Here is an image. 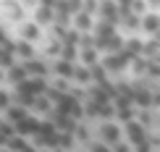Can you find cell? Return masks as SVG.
Returning <instances> with one entry per match:
<instances>
[{"label": "cell", "instance_id": "obj_1", "mask_svg": "<svg viewBox=\"0 0 160 152\" xmlns=\"http://www.w3.org/2000/svg\"><path fill=\"white\" fill-rule=\"evenodd\" d=\"M121 131H123V136H126V139H129V144H131V147L147 139V126H142V123H139L137 118L126 121L123 126H121Z\"/></svg>", "mask_w": 160, "mask_h": 152}, {"label": "cell", "instance_id": "obj_2", "mask_svg": "<svg viewBox=\"0 0 160 152\" xmlns=\"http://www.w3.org/2000/svg\"><path fill=\"white\" fill-rule=\"evenodd\" d=\"M121 139H123V131H121V126H118L116 121H105L102 126H100V142L102 144L113 147V144H118Z\"/></svg>", "mask_w": 160, "mask_h": 152}, {"label": "cell", "instance_id": "obj_3", "mask_svg": "<svg viewBox=\"0 0 160 152\" xmlns=\"http://www.w3.org/2000/svg\"><path fill=\"white\" fill-rule=\"evenodd\" d=\"M129 63H131V58H129V55H126V52L121 50V52H110V55L105 58V61L100 63V66H102L105 71H110V74H121V71H123Z\"/></svg>", "mask_w": 160, "mask_h": 152}, {"label": "cell", "instance_id": "obj_4", "mask_svg": "<svg viewBox=\"0 0 160 152\" xmlns=\"http://www.w3.org/2000/svg\"><path fill=\"white\" fill-rule=\"evenodd\" d=\"M39 118H32V115H26L24 121H18L16 126H13V131H16V136H21V139H32V136L39 131Z\"/></svg>", "mask_w": 160, "mask_h": 152}, {"label": "cell", "instance_id": "obj_5", "mask_svg": "<svg viewBox=\"0 0 160 152\" xmlns=\"http://www.w3.org/2000/svg\"><path fill=\"white\" fill-rule=\"evenodd\" d=\"M71 29L79 32V34H89L92 29H95V16H89V13H84V11H79L71 16Z\"/></svg>", "mask_w": 160, "mask_h": 152}, {"label": "cell", "instance_id": "obj_6", "mask_svg": "<svg viewBox=\"0 0 160 152\" xmlns=\"http://www.w3.org/2000/svg\"><path fill=\"white\" fill-rule=\"evenodd\" d=\"M21 66H24V71H26V76H29V79H48V74H50L48 63H45V61H39V58L24 61Z\"/></svg>", "mask_w": 160, "mask_h": 152}, {"label": "cell", "instance_id": "obj_7", "mask_svg": "<svg viewBox=\"0 0 160 152\" xmlns=\"http://www.w3.org/2000/svg\"><path fill=\"white\" fill-rule=\"evenodd\" d=\"M97 16H100V21H110V24H118V18H121L113 0H102L97 5Z\"/></svg>", "mask_w": 160, "mask_h": 152}, {"label": "cell", "instance_id": "obj_8", "mask_svg": "<svg viewBox=\"0 0 160 152\" xmlns=\"http://www.w3.org/2000/svg\"><path fill=\"white\" fill-rule=\"evenodd\" d=\"M74 68H76V63H68V61H61V58H58V61L52 63V76H58V79H68V81H71Z\"/></svg>", "mask_w": 160, "mask_h": 152}, {"label": "cell", "instance_id": "obj_9", "mask_svg": "<svg viewBox=\"0 0 160 152\" xmlns=\"http://www.w3.org/2000/svg\"><path fill=\"white\" fill-rule=\"evenodd\" d=\"M39 37H42V29L34 24V21H26V24H21V39L24 42H39Z\"/></svg>", "mask_w": 160, "mask_h": 152}, {"label": "cell", "instance_id": "obj_10", "mask_svg": "<svg viewBox=\"0 0 160 152\" xmlns=\"http://www.w3.org/2000/svg\"><path fill=\"white\" fill-rule=\"evenodd\" d=\"M13 55H18L21 61H32V58H34V45L18 39V42H13Z\"/></svg>", "mask_w": 160, "mask_h": 152}, {"label": "cell", "instance_id": "obj_11", "mask_svg": "<svg viewBox=\"0 0 160 152\" xmlns=\"http://www.w3.org/2000/svg\"><path fill=\"white\" fill-rule=\"evenodd\" d=\"M29 115V110L21 108V105H11L8 110H5V123H11V126H16L18 121H24V118Z\"/></svg>", "mask_w": 160, "mask_h": 152}, {"label": "cell", "instance_id": "obj_12", "mask_svg": "<svg viewBox=\"0 0 160 152\" xmlns=\"http://www.w3.org/2000/svg\"><path fill=\"white\" fill-rule=\"evenodd\" d=\"M95 63H100V52L95 50V47H82L79 50V66H95Z\"/></svg>", "mask_w": 160, "mask_h": 152}, {"label": "cell", "instance_id": "obj_13", "mask_svg": "<svg viewBox=\"0 0 160 152\" xmlns=\"http://www.w3.org/2000/svg\"><path fill=\"white\" fill-rule=\"evenodd\" d=\"M95 39H108L116 34V24H110V21H95Z\"/></svg>", "mask_w": 160, "mask_h": 152}, {"label": "cell", "instance_id": "obj_14", "mask_svg": "<svg viewBox=\"0 0 160 152\" xmlns=\"http://www.w3.org/2000/svg\"><path fill=\"white\" fill-rule=\"evenodd\" d=\"M158 26H160V18H158V13H144V16L139 18V29L150 32V34H158Z\"/></svg>", "mask_w": 160, "mask_h": 152}, {"label": "cell", "instance_id": "obj_15", "mask_svg": "<svg viewBox=\"0 0 160 152\" xmlns=\"http://www.w3.org/2000/svg\"><path fill=\"white\" fill-rule=\"evenodd\" d=\"M29 110H32V113H39V115H48L50 110H52V102H50L45 95H37L34 100H32V108H29Z\"/></svg>", "mask_w": 160, "mask_h": 152}, {"label": "cell", "instance_id": "obj_16", "mask_svg": "<svg viewBox=\"0 0 160 152\" xmlns=\"http://www.w3.org/2000/svg\"><path fill=\"white\" fill-rule=\"evenodd\" d=\"M32 21H34L39 29H42V26H50V24H52V11L37 5V8H34V18H32Z\"/></svg>", "mask_w": 160, "mask_h": 152}, {"label": "cell", "instance_id": "obj_17", "mask_svg": "<svg viewBox=\"0 0 160 152\" xmlns=\"http://www.w3.org/2000/svg\"><path fill=\"white\" fill-rule=\"evenodd\" d=\"M5 79H8V84H13V87H16V84H21L24 79H29V76H26L24 66H11V68L5 71Z\"/></svg>", "mask_w": 160, "mask_h": 152}, {"label": "cell", "instance_id": "obj_18", "mask_svg": "<svg viewBox=\"0 0 160 152\" xmlns=\"http://www.w3.org/2000/svg\"><path fill=\"white\" fill-rule=\"evenodd\" d=\"M142 39H137V37H131V39H123V52L129 58H137V55H142Z\"/></svg>", "mask_w": 160, "mask_h": 152}, {"label": "cell", "instance_id": "obj_19", "mask_svg": "<svg viewBox=\"0 0 160 152\" xmlns=\"http://www.w3.org/2000/svg\"><path fill=\"white\" fill-rule=\"evenodd\" d=\"M71 81L82 84V87H87V84H92V76H89V68L87 66H76L74 68V76H71Z\"/></svg>", "mask_w": 160, "mask_h": 152}, {"label": "cell", "instance_id": "obj_20", "mask_svg": "<svg viewBox=\"0 0 160 152\" xmlns=\"http://www.w3.org/2000/svg\"><path fill=\"white\" fill-rule=\"evenodd\" d=\"M58 58H61V61H68V63H76L79 61V47L76 45H63Z\"/></svg>", "mask_w": 160, "mask_h": 152}, {"label": "cell", "instance_id": "obj_21", "mask_svg": "<svg viewBox=\"0 0 160 152\" xmlns=\"http://www.w3.org/2000/svg\"><path fill=\"white\" fill-rule=\"evenodd\" d=\"M118 24H123L129 32H137V29H139V16H134V13H126V16L118 18Z\"/></svg>", "mask_w": 160, "mask_h": 152}, {"label": "cell", "instance_id": "obj_22", "mask_svg": "<svg viewBox=\"0 0 160 152\" xmlns=\"http://www.w3.org/2000/svg\"><path fill=\"white\" fill-rule=\"evenodd\" d=\"M105 74H108V71H105L100 63L89 66V76H92V81H95V84H105Z\"/></svg>", "mask_w": 160, "mask_h": 152}, {"label": "cell", "instance_id": "obj_23", "mask_svg": "<svg viewBox=\"0 0 160 152\" xmlns=\"http://www.w3.org/2000/svg\"><path fill=\"white\" fill-rule=\"evenodd\" d=\"M129 13H134V16L142 18L144 13H147V3H144V0H129Z\"/></svg>", "mask_w": 160, "mask_h": 152}, {"label": "cell", "instance_id": "obj_24", "mask_svg": "<svg viewBox=\"0 0 160 152\" xmlns=\"http://www.w3.org/2000/svg\"><path fill=\"white\" fill-rule=\"evenodd\" d=\"M52 87H55L61 95H68V89H71V81L68 79H58V76H52Z\"/></svg>", "mask_w": 160, "mask_h": 152}, {"label": "cell", "instance_id": "obj_25", "mask_svg": "<svg viewBox=\"0 0 160 152\" xmlns=\"http://www.w3.org/2000/svg\"><path fill=\"white\" fill-rule=\"evenodd\" d=\"M11 108V92H5V89H0V110H8Z\"/></svg>", "mask_w": 160, "mask_h": 152}, {"label": "cell", "instance_id": "obj_26", "mask_svg": "<svg viewBox=\"0 0 160 152\" xmlns=\"http://www.w3.org/2000/svg\"><path fill=\"white\" fill-rule=\"evenodd\" d=\"M131 152H152V142H150V139L139 142V144H134V147H131Z\"/></svg>", "mask_w": 160, "mask_h": 152}, {"label": "cell", "instance_id": "obj_27", "mask_svg": "<svg viewBox=\"0 0 160 152\" xmlns=\"http://www.w3.org/2000/svg\"><path fill=\"white\" fill-rule=\"evenodd\" d=\"M110 152H131V144L129 142H118V144H113V147H110Z\"/></svg>", "mask_w": 160, "mask_h": 152}, {"label": "cell", "instance_id": "obj_28", "mask_svg": "<svg viewBox=\"0 0 160 152\" xmlns=\"http://www.w3.org/2000/svg\"><path fill=\"white\" fill-rule=\"evenodd\" d=\"M61 47H63V42H61V39L50 42V47H48V55H61Z\"/></svg>", "mask_w": 160, "mask_h": 152}, {"label": "cell", "instance_id": "obj_29", "mask_svg": "<svg viewBox=\"0 0 160 152\" xmlns=\"http://www.w3.org/2000/svg\"><path fill=\"white\" fill-rule=\"evenodd\" d=\"M89 152H110V147H108V144H102V142H97V144H92Z\"/></svg>", "mask_w": 160, "mask_h": 152}, {"label": "cell", "instance_id": "obj_30", "mask_svg": "<svg viewBox=\"0 0 160 152\" xmlns=\"http://www.w3.org/2000/svg\"><path fill=\"white\" fill-rule=\"evenodd\" d=\"M37 3L42 5V8H50V11H52V8H55V3H58V0H37Z\"/></svg>", "mask_w": 160, "mask_h": 152}, {"label": "cell", "instance_id": "obj_31", "mask_svg": "<svg viewBox=\"0 0 160 152\" xmlns=\"http://www.w3.org/2000/svg\"><path fill=\"white\" fill-rule=\"evenodd\" d=\"M18 152H37V147H32V144H29V142H26V144H24V147H21V150H18Z\"/></svg>", "mask_w": 160, "mask_h": 152}, {"label": "cell", "instance_id": "obj_32", "mask_svg": "<svg viewBox=\"0 0 160 152\" xmlns=\"http://www.w3.org/2000/svg\"><path fill=\"white\" fill-rule=\"evenodd\" d=\"M3 42H8V39H5V32L0 29V45H3Z\"/></svg>", "mask_w": 160, "mask_h": 152}, {"label": "cell", "instance_id": "obj_33", "mask_svg": "<svg viewBox=\"0 0 160 152\" xmlns=\"http://www.w3.org/2000/svg\"><path fill=\"white\" fill-rule=\"evenodd\" d=\"M21 3H26V5H32V3H37V0H21Z\"/></svg>", "mask_w": 160, "mask_h": 152}, {"label": "cell", "instance_id": "obj_34", "mask_svg": "<svg viewBox=\"0 0 160 152\" xmlns=\"http://www.w3.org/2000/svg\"><path fill=\"white\" fill-rule=\"evenodd\" d=\"M0 152H11V150H5V147H0Z\"/></svg>", "mask_w": 160, "mask_h": 152}, {"label": "cell", "instance_id": "obj_35", "mask_svg": "<svg viewBox=\"0 0 160 152\" xmlns=\"http://www.w3.org/2000/svg\"><path fill=\"white\" fill-rule=\"evenodd\" d=\"M144 3H158V0H144Z\"/></svg>", "mask_w": 160, "mask_h": 152}, {"label": "cell", "instance_id": "obj_36", "mask_svg": "<svg viewBox=\"0 0 160 152\" xmlns=\"http://www.w3.org/2000/svg\"><path fill=\"white\" fill-rule=\"evenodd\" d=\"M3 76H5V74H3V71H0V81H3Z\"/></svg>", "mask_w": 160, "mask_h": 152}]
</instances>
